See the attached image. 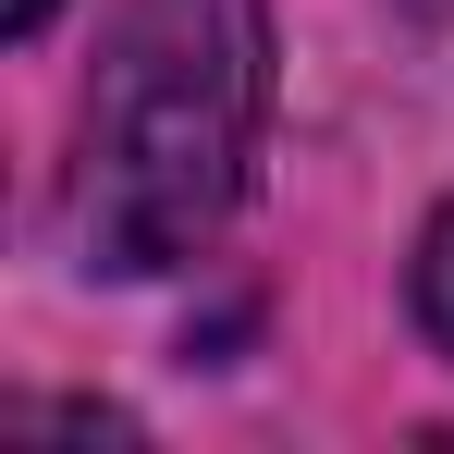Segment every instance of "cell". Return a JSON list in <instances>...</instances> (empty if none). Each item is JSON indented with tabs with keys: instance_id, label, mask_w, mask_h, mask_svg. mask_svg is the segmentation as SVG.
I'll return each mask as SVG.
<instances>
[{
	"instance_id": "obj_2",
	"label": "cell",
	"mask_w": 454,
	"mask_h": 454,
	"mask_svg": "<svg viewBox=\"0 0 454 454\" xmlns=\"http://www.w3.org/2000/svg\"><path fill=\"white\" fill-rule=\"evenodd\" d=\"M418 319H430V344L454 356V209L418 233Z\"/></svg>"
},
{
	"instance_id": "obj_3",
	"label": "cell",
	"mask_w": 454,
	"mask_h": 454,
	"mask_svg": "<svg viewBox=\"0 0 454 454\" xmlns=\"http://www.w3.org/2000/svg\"><path fill=\"white\" fill-rule=\"evenodd\" d=\"M50 12H62V0H12V12H0V25H12V37H37V25H50Z\"/></svg>"
},
{
	"instance_id": "obj_1",
	"label": "cell",
	"mask_w": 454,
	"mask_h": 454,
	"mask_svg": "<svg viewBox=\"0 0 454 454\" xmlns=\"http://www.w3.org/2000/svg\"><path fill=\"white\" fill-rule=\"evenodd\" d=\"M270 123V0H123L74 123V233L98 270H172L233 222Z\"/></svg>"
}]
</instances>
